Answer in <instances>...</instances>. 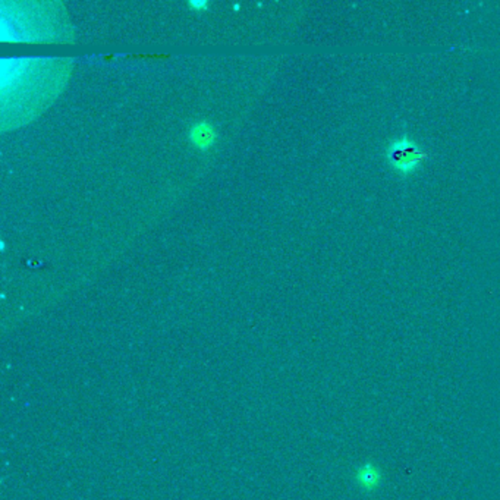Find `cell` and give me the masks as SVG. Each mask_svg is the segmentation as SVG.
Returning a JSON list of instances; mask_svg holds the SVG:
<instances>
[{"label":"cell","instance_id":"obj_1","mask_svg":"<svg viewBox=\"0 0 500 500\" xmlns=\"http://www.w3.org/2000/svg\"><path fill=\"white\" fill-rule=\"evenodd\" d=\"M428 156V151L407 134L392 139L384 151L386 163L401 178L417 174Z\"/></svg>","mask_w":500,"mask_h":500},{"label":"cell","instance_id":"obj_2","mask_svg":"<svg viewBox=\"0 0 500 500\" xmlns=\"http://www.w3.org/2000/svg\"><path fill=\"white\" fill-rule=\"evenodd\" d=\"M188 137L190 141L192 142V146H195L198 150L206 151L210 147H213L214 142H216L218 134L213 125H210L209 122H199L191 128Z\"/></svg>","mask_w":500,"mask_h":500},{"label":"cell","instance_id":"obj_3","mask_svg":"<svg viewBox=\"0 0 500 500\" xmlns=\"http://www.w3.org/2000/svg\"><path fill=\"white\" fill-rule=\"evenodd\" d=\"M360 481L365 485V487H374V485L377 484L380 476L377 471L374 468H371L370 465L364 467L361 471H360Z\"/></svg>","mask_w":500,"mask_h":500},{"label":"cell","instance_id":"obj_4","mask_svg":"<svg viewBox=\"0 0 500 500\" xmlns=\"http://www.w3.org/2000/svg\"><path fill=\"white\" fill-rule=\"evenodd\" d=\"M192 8H195L197 10H204V9H207V2H204V0H199V2H198V0H192V2L190 3Z\"/></svg>","mask_w":500,"mask_h":500}]
</instances>
